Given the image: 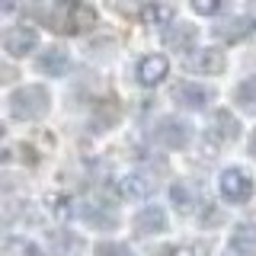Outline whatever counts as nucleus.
Masks as SVG:
<instances>
[{"instance_id": "1", "label": "nucleus", "mask_w": 256, "mask_h": 256, "mask_svg": "<svg viewBox=\"0 0 256 256\" xmlns=\"http://www.w3.org/2000/svg\"><path fill=\"white\" fill-rule=\"evenodd\" d=\"M45 20L58 36H84L96 26V10L86 0H52Z\"/></svg>"}, {"instance_id": "2", "label": "nucleus", "mask_w": 256, "mask_h": 256, "mask_svg": "<svg viewBox=\"0 0 256 256\" xmlns=\"http://www.w3.org/2000/svg\"><path fill=\"white\" fill-rule=\"evenodd\" d=\"M10 116L20 118V122H36L42 118L48 109H52V93L45 90L42 84H26L20 90L10 93Z\"/></svg>"}, {"instance_id": "3", "label": "nucleus", "mask_w": 256, "mask_h": 256, "mask_svg": "<svg viewBox=\"0 0 256 256\" xmlns=\"http://www.w3.org/2000/svg\"><path fill=\"white\" fill-rule=\"evenodd\" d=\"M109 189L116 192L118 198H125V202H144V198H150V192L157 189V180L148 173H122L116 176V180L109 182Z\"/></svg>"}, {"instance_id": "4", "label": "nucleus", "mask_w": 256, "mask_h": 256, "mask_svg": "<svg viewBox=\"0 0 256 256\" xmlns=\"http://www.w3.org/2000/svg\"><path fill=\"white\" fill-rule=\"evenodd\" d=\"M218 192H221L224 202H230V205L246 202V198L253 196V180H250V173L240 170V166H228V170L221 173V180H218Z\"/></svg>"}, {"instance_id": "5", "label": "nucleus", "mask_w": 256, "mask_h": 256, "mask_svg": "<svg viewBox=\"0 0 256 256\" xmlns=\"http://www.w3.org/2000/svg\"><path fill=\"white\" fill-rule=\"evenodd\" d=\"M154 141L164 144V148H170V150H180V148H186L192 141V125L182 122V118L166 116V118H160L154 125Z\"/></svg>"}, {"instance_id": "6", "label": "nucleus", "mask_w": 256, "mask_h": 256, "mask_svg": "<svg viewBox=\"0 0 256 256\" xmlns=\"http://www.w3.org/2000/svg\"><path fill=\"white\" fill-rule=\"evenodd\" d=\"M36 45H38V32L32 26H13L0 36V48H4L10 58H26Z\"/></svg>"}, {"instance_id": "7", "label": "nucleus", "mask_w": 256, "mask_h": 256, "mask_svg": "<svg viewBox=\"0 0 256 256\" xmlns=\"http://www.w3.org/2000/svg\"><path fill=\"white\" fill-rule=\"evenodd\" d=\"M208 141H214L218 148H228V144H234L240 138V122L234 116H230L228 109H218L212 116V125H208Z\"/></svg>"}, {"instance_id": "8", "label": "nucleus", "mask_w": 256, "mask_h": 256, "mask_svg": "<svg viewBox=\"0 0 256 256\" xmlns=\"http://www.w3.org/2000/svg\"><path fill=\"white\" fill-rule=\"evenodd\" d=\"M77 214H80L86 224L100 228V230H112V228L118 224L116 212H112V205L100 202V198H84V202H77Z\"/></svg>"}, {"instance_id": "9", "label": "nucleus", "mask_w": 256, "mask_h": 256, "mask_svg": "<svg viewBox=\"0 0 256 256\" xmlns=\"http://www.w3.org/2000/svg\"><path fill=\"white\" fill-rule=\"evenodd\" d=\"M224 64H228V58H224L221 48H196V52H189V58H186V68L196 70V74H205V77L221 74Z\"/></svg>"}, {"instance_id": "10", "label": "nucleus", "mask_w": 256, "mask_h": 256, "mask_svg": "<svg viewBox=\"0 0 256 256\" xmlns=\"http://www.w3.org/2000/svg\"><path fill=\"white\" fill-rule=\"evenodd\" d=\"M173 100L180 102L182 109H205L208 102L214 100V93L202 84H192V80H182V84L173 86Z\"/></svg>"}, {"instance_id": "11", "label": "nucleus", "mask_w": 256, "mask_h": 256, "mask_svg": "<svg viewBox=\"0 0 256 256\" xmlns=\"http://www.w3.org/2000/svg\"><path fill=\"white\" fill-rule=\"evenodd\" d=\"M166 74H170V61H166L164 54H148V58H141L138 68H134V77H138L141 86H157V84H164Z\"/></svg>"}, {"instance_id": "12", "label": "nucleus", "mask_w": 256, "mask_h": 256, "mask_svg": "<svg viewBox=\"0 0 256 256\" xmlns=\"http://www.w3.org/2000/svg\"><path fill=\"white\" fill-rule=\"evenodd\" d=\"M166 230V212L160 205H144L134 214V234L138 237H150V234H164Z\"/></svg>"}, {"instance_id": "13", "label": "nucleus", "mask_w": 256, "mask_h": 256, "mask_svg": "<svg viewBox=\"0 0 256 256\" xmlns=\"http://www.w3.org/2000/svg\"><path fill=\"white\" fill-rule=\"evenodd\" d=\"M36 68L42 70L45 77H64L70 70V54L64 52V48H45V52L38 54Z\"/></svg>"}, {"instance_id": "14", "label": "nucleus", "mask_w": 256, "mask_h": 256, "mask_svg": "<svg viewBox=\"0 0 256 256\" xmlns=\"http://www.w3.org/2000/svg\"><path fill=\"white\" fill-rule=\"evenodd\" d=\"M173 16H176V10L170 4H164V0H148V4L141 6V22L150 26V29L173 26Z\"/></svg>"}, {"instance_id": "15", "label": "nucleus", "mask_w": 256, "mask_h": 256, "mask_svg": "<svg viewBox=\"0 0 256 256\" xmlns=\"http://www.w3.org/2000/svg\"><path fill=\"white\" fill-rule=\"evenodd\" d=\"M196 42H198V29L192 22H180L164 36V45L173 48V52H196Z\"/></svg>"}, {"instance_id": "16", "label": "nucleus", "mask_w": 256, "mask_h": 256, "mask_svg": "<svg viewBox=\"0 0 256 256\" xmlns=\"http://www.w3.org/2000/svg\"><path fill=\"white\" fill-rule=\"evenodd\" d=\"M253 32V22L246 20V16H230V20H221L218 26H214V36L221 38V42H244L246 36Z\"/></svg>"}, {"instance_id": "17", "label": "nucleus", "mask_w": 256, "mask_h": 256, "mask_svg": "<svg viewBox=\"0 0 256 256\" xmlns=\"http://www.w3.org/2000/svg\"><path fill=\"white\" fill-rule=\"evenodd\" d=\"M228 250L237 256H256V224H237L228 240Z\"/></svg>"}, {"instance_id": "18", "label": "nucleus", "mask_w": 256, "mask_h": 256, "mask_svg": "<svg viewBox=\"0 0 256 256\" xmlns=\"http://www.w3.org/2000/svg\"><path fill=\"white\" fill-rule=\"evenodd\" d=\"M6 256H45L42 253V246L38 244H32V240L26 237H10V240H4V246H0Z\"/></svg>"}, {"instance_id": "19", "label": "nucleus", "mask_w": 256, "mask_h": 256, "mask_svg": "<svg viewBox=\"0 0 256 256\" xmlns=\"http://www.w3.org/2000/svg\"><path fill=\"white\" fill-rule=\"evenodd\" d=\"M164 256H208V244L205 240H182V244L166 246Z\"/></svg>"}, {"instance_id": "20", "label": "nucleus", "mask_w": 256, "mask_h": 256, "mask_svg": "<svg viewBox=\"0 0 256 256\" xmlns=\"http://www.w3.org/2000/svg\"><path fill=\"white\" fill-rule=\"evenodd\" d=\"M170 198H173V208H176L180 214H189L192 205H196V202H192V192H189L186 182H173V186H170Z\"/></svg>"}, {"instance_id": "21", "label": "nucleus", "mask_w": 256, "mask_h": 256, "mask_svg": "<svg viewBox=\"0 0 256 256\" xmlns=\"http://www.w3.org/2000/svg\"><path fill=\"white\" fill-rule=\"evenodd\" d=\"M234 102L244 106V109H256V77L244 80V84L237 86V90H234Z\"/></svg>"}, {"instance_id": "22", "label": "nucleus", "mask_w": 256, "mask_h": 256, "mask_svg": "<svg viewBox=\"0 0 256 256\" xmlns=\"http://www.w3.org/2000/svg\"><path fill=\"white\" fill-rule=\"evenodd\" d=\"M48 205H52V212L58 214V218H70V214H77V208H70V198L68 196H52V198H48Z\"/></svg>"}, {"instance_id": "23", "label": "nucleus", "mask_w": 256, "mask_h": 256, "mask_svg": "<svg viewBox=\"0 0 256 256\" xmlns=\"http://www.w3.org/2000/svg\"><path fill=\"white\" fill-rule=\"evenodd\" d=\"M192 10L202 13V16H214L218 10H224V0H189Z\"/></svg>"}, {"instance_id": "24", "label": "nucleus", "mask_w": 256, "mask_h": 256, "mask_svg": "<svg viewBox=\"0 0 256 256\" xmlns=\"http://www.w3.org/2000/svg\"><path fill=\"white\" fill-rule=\"evenodd\" d=\"M96 256H132V250H128L125 244H109L106 240V244L96 246Z\"/></svg>"}, {"instance_id": "25", "label": "nucleus", "mask_w": 256, "mask_h": 256, "mask_svg": "<svg viewBox=\"0 0 256 256\" xmlns=\"http://www.w3.org/2000/svg\"><path fill=\"white\" fill-rule=\"evenodd\" d=\"M246 20H250L253 29H256V0H250V16H246Z\"/></svg>"}, {"instance_id": "26", "label": "nucleus", "mask_w": 256, "mask_h": 256, "mask_svg": "<svg viewBox=\"0 0 256 256\" xmlns=\"http://www.w3.org/2000/svg\"><path fill=\"white\" fill-rule=\"evenodd\" d=\"M250 150H253V157H256V132H253V138H250Z\"/></svg>"}]
</instances>
